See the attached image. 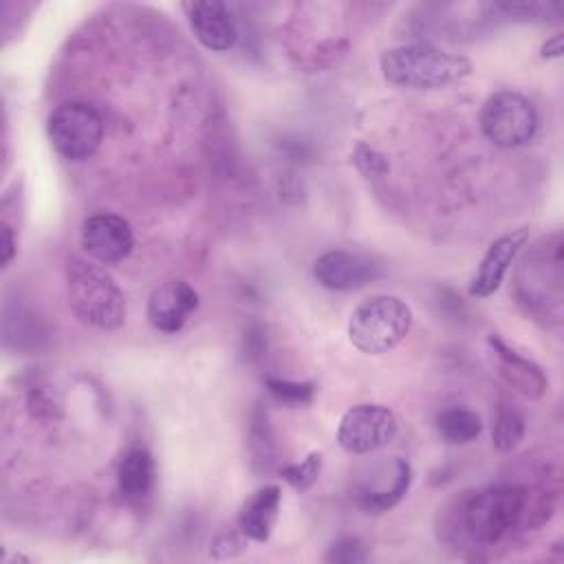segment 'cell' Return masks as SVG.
<instances>
[{"mask_svg":"<svg viewBox=\"0 0 564 564\" xmlns=\"http://www.w3.org/2000/svg\"><path fill=\"white\" fill-rule=\"evenodd\" d=\"M282 502V489L278 485H264L256 489L238 511L240 533L253 542H267L278 522Z\"/></svg>","mask_w":564,"mask_h":564,"instance_id":"obj_15","label":"cell"},{"mask_svg":"<svg viewBox=\"0 0 564 564\" xmlns=\"http://www.w3.org/2000/svg\"><path fill=\"white\" fill-rule=\"evenodd\" d=\"M524 436V414L509 401H502L494 416L491 441L498 452H511Z\"/></svg>","mask_w":564,"mask_h":564,"instance_id":"obj_18","label":"cell"},{"mask_svg":"<svg viewBox=\"0 0 564 564\" xmlns=\"http://www.w3.org/2000/svg\"><path fill=\"white\" fill-rule=\"evenodd\" d=\"M267 388L280 403L289 408H300L313 401L315 397V383L306 381H289V379H273L267 377Z\"/></svg>","mask_w":564,"mask_h":564,"instance_id":"obj_20","label":"cell"},{"mask_svg":"<svg viewBox=\"0 0 564 564\" xmlns=\"http://www.w3.org/2000/svg\"><path fill=\"white\" fill-rule=\"evenodd\" d=\"M562 53H564V33H562V31L553 33L551 37H546V40L542 42V46H540V55H542L544 59L562 57Z\"/></svg>","mask_w":564,"mask_h":564,"instance_id":"obj_24","label":"cell"},{"mask_svg":"<svg viewBox=\"0 0 564 564\" xmlns=\"http://www.w3.org/2000/svg\"><path fill=\"white\" fill-rule=\"evenodd\" d=\"M322 452H311L304 460L300 463H291V465H284L278 469L280 478L293 487L295 491H306L313 487V482L319 478V471H322Z\"/></svg>","mask_w":564,"mask_h":564,"instance_id":"obj_19","label":"cell"},{"mask_svg":"<svg viewBox=\"0 0 564 564\" xmlns=\"http://www.w3.org/2000/svg\"><path fill=\"white\" fill-rule=\"evenodd\" d=\"M379 66L388 84L414 90L441 88L471 73V62L465 55L432 44L392 46L381 53Z\"/></svg>","mask_w":564,"mask_h":564,"instance_id":"obj_2","label":"cell"},{"mask_svg":"<svg viewBox=\"0 0 564 564\" xmlns=\"http://www.w3.org/2000/svg\"><path fill=\"white\" fill-rule=\"evenodd\" d=\"M412 308L397 295H370L348 317V339L364 355H386L412 328Z\"/></svg>","mask_w":564,"mask_h":564,"instance_id":"obj_3","label":"cell"},{"mask_svg":"<svg viewBox=\"0 0 564 564\" xmlns=\"http://www.w3.org/2000/svg\"><path fill=\"white\" fill-rule=\"evenodd\" d=\"M15 256V238H13V229L2 223V267H9V262Z\"/></svg>","mask_w":564,"mask_h":564,"instance_id":"obj_25","label":"cell"},{"mask_svg":"<svg viewBox=\"0 0 564 564\" xmlns=\"http://www.w3.org/2000/svg\"><path fill=\"white\" fill-rule=\"evenodd\" d=\"M46 132L59 156L86 161L104 141V119L84 101H66L48 115Z\"/></svg>","mask_w":564,"mask_h":564,"instance_id":"obj_6","label":"cell"},{"mask_svg":"<svg viewBox=\"0 0 564 564\" xmlns=\"http://www.w3.org/2000/svg\"><path fill=\"white\" fill-rule=\"evenodd\" d=\"M82 247L101 264H115L130 256L134 234L126 218L117 214H93L82 223Z\"/></svg>","mask_w":564,"mask_h":564,"instance_id":"obj_9","label":"cell"},{"mask_svg":"<svg viewBox=\"0 0 564 564\" xmlns=\"http://www.w3.org/2000/svg\"><path fill=\"white\" fill-rule=\"evenodd\" d=\"M538 123L533 101L516 90H498L489 95L480 108L482 134L502 150L527 145L535 137Z\"/></svg>","mask_w":564,"mask_h":564,"instance_id":"obj_5","label":"cell"},{"mask_svg":"<svg viewBox=\"0 0 564 564\" xmlns=\"http://www.w3.org/2000/svg\"><path fill=\"white\" fill-rule=\"evenodd\" d=\"M181 9L189 22L194 37L214 53H225L234 48L238 40V29L231 11L220 0H192L183 2Z\"/></svg>","mask_w":564,"mask_h":564,"instance_id":"obj_10","label":"cell"},{"mask_svg":"<svg viewBox=\"0 0 564 564\" xmlns=\"http://www.w3.org/2000/svg\"><path fill=\"white\" fill-rule=\"evenodd\" d=\"M324 560L333 564H361L368 560V551L357 535H341L328 546Z\"/></svg>","mask_w":564,"mask_h":564,"instance_id":"obj_21","label":"cell"},{"mask_svg":"<svg viewBox=\"0 0 564 564\" xmlns=\"http://www.w3.org/2000/svg\"><path fill=\"white\" fill-rule=\"evenodd\" d=\"M527 489L520 485H496L474 494L463 509V524L478 544H496L522 518Z\"/></svg>","mask_w":564,"mask_h":564,"instance_id":"obj_4","label":"cell"},{"mask_svg":"<svg viewBox=\"0 0 564 564\" xmlns=\"http://www.w3.org/2000/svg\"><path fill=\"white\" fill-rule=\"evenodd\" d=\"M397 416L379 403H359L344 412L337 425V443L344 452L361 456L386 447L397 436Z\"/></svg>","mask_w":564,"mask_h":564,"instance_id":"obj_7","label":"cell"},{"mask_svg":"<svg viewBox=\"0 0 564 564\" xmlns=\"http://www.w3.org/2000/svg\"><path fill=\"white\" fill-rule=\"evenodd\" d=\"M198 308V293L194 286H189L185 280H167L159 284L145 306L148 322L165 335L178 333L189 315Z\"/></svg>","mask_w":564,"mask_h":564,"instance_id":"obj_11","label":"cell"},{"mask_svg":"<svg viewBox=\"0 0 564 564\" xmlns=\"http://www.w3.org/2000/svg\"><path fill=\"white\" fill-rule=\"evenodd\" d=\"M436 430L443 441L452 445H465L480 436L482 419L469 408H447L436 416Z\"/></svg>","mask_w":564,"mask_h":564,"instance_id":"obj_17","label":"cell"},{"mask_svg":"<svg viewBox=\"0 0 564 564\" xmlns=\"http://www.w3.org/2000/svg\"><path fill=\"white\" fill-rule=\"evenodd\" d=\"M66 297L75 317L99 330H117L128 304L115 278L99 264L70 256L66 262Z\"/></svg>","mask_w":564,"mask_h":564,"instance_id":"obj_1","label":"cell"},{"mask_svg":"<svg viewBox=\"0 0 564 564\" xmlns=\"http://www.w3.org/2000/svg\"><path fill=\"white\" fill-rule=\"evenodd\" d=\"M381 476L383 478L372 476L355 489V502L366 513L390 511L412 485V467L399 456H394L390 465H381Z\"/></svg>","mask_w":564,"mask_h":564,"instance_id":"obj_13","label":"cell"},{"mask_svg":"<svg viewBox=\"0 0 564 564\" xmlns=\"http://www.w3.org/2000/svg\"><path fill=\"white\" fill-rule=\"evenodd\" d=\"M352 163H355L357 170H359L364 176H368V178L383 176V174L390 170L388 159H386L381 152H377L375 148L364 145V143H359V145L355 148V152H352Z\"/></svg>","mask_w":564,"mask_h":564,"instance_id":"obj_23","label":"cell"},{"mask_svg":"<svg viewBox=\"0 0 564 564\" xmlns=\"http://www.w3.org/2000/svg\"><path fill=\"white\" fill-rule=\"evenodd\" d=\"M383 275L377 258L359 251L333 249L313 262V278L328 291H355L372 284Z\"/></svg>","mask_w":564,"mask_h":564,"instance_id":"obj_8","label":"cell"},{"mask_svg":"<svg viewBox=\"0 0 564 564\" xmlns=\"http://www.w3.org/2000/svg\"><path fill=\"white\" fill-rule=\"evenodd\" d=\"M496 9L505 11L507 15L524 18V20L557 18L562 11V7L555 2H502V4H496Z\"/></svg>","mask_w":564,"mask_h":564,"instance_id":"obj_22","label":"cell"},{"mask_svg":"<svg viewBox=\"0 0 564 564\" xmlns=\"http://www.w3.org/2000/svg\"><path fill=\"white\" fill-rule=\"evenodd\" d=\"M487 344L494 350V357L498 364V375L505 379V383L509 388H513L518 394H522L527 399H540L546 392V386H549L546 375L542 372V368L535 361L516 352L496 333H491L487 337Z\"/></svg>","mask_w":564,"mask_h":564,"instance_id":"obj_14","label":"cell"},{"mask_svg":"<svg viewBox=\"0 0 564 564\" xmlns=\"http://www.w3.org/2000/svg\"><path fill=\"white\" fill-rule=\"evenodd\" d=\"M154 458L143 447H132L123 454L119 469H117V485L119 494L128 502L143 500L154 487Z\"/></svg>","mask_w":564,"mask_h":564,"instance_id":"obj_16","label":"cell"},{"mask_svg":"<svg viewBox=\"0 0 564 564\" xmlns=\"http://www.w3.org/2000/svg\"><path fill=\"white\" fill-rule=\"evenodd\" d=\"M527 240H529V229H524V227L511 229L509 234H502L500 238H496L487 247V251L469 282V295L489 297L491 293H496L498 286L502 284L511 262L516 260L518 251L527 245Z\"/></svg>","mask_w":564,"mask_h":564,"instance_id":"obj_12","label":"cell"}]
</instances>
